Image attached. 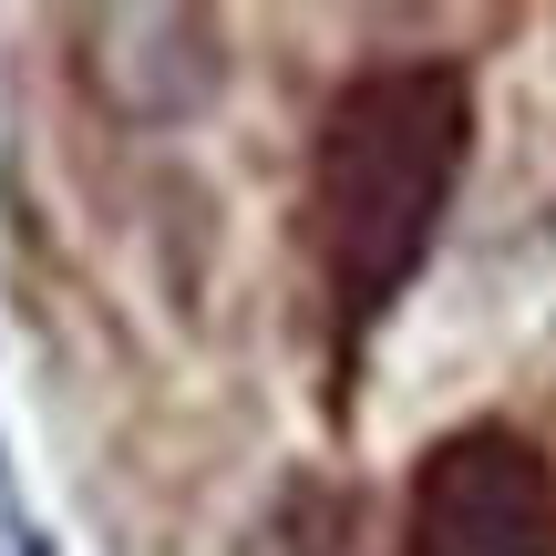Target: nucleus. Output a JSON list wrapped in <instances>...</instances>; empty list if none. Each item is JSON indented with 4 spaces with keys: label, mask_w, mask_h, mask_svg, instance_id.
<instances>
[{
    "label": "nucleus",
    "mask_w": 556,
    "mask_h": 556,
    "mask_svg": "<svg viewBox=\"0 0 556 556\" xmlns=\"http://www.w3.org/2000/svg\"><path fill=\"white\" fill-rule=\"evenodd\" d=\"M464 165H475V73L464 62H381L330 93L309 135V258L340 319V361H361L371 319L422 278Z\"/></svg>",
    "instance_id": "1"
},
{
    "label": "nucleus",
    "mask_w": 556,
    "mask_h": 556,
    "mask_svg": "<svg viewBox=\"0 0 556 556\" xmlns=\"http://www.w3.org/2000/svg\"><path fill=\"white\" fill-rule=\"evenodd\" d=\"M402 556H556V454L516 422H464L413 464Z\"/></svg>",
    "instance_id": "2"
}]
</instances>
